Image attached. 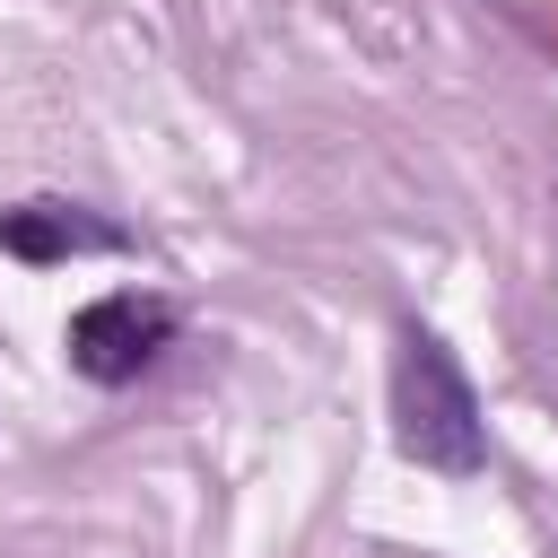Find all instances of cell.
Returning a JSON list of instances; mask_svg holds the SVG:
<instances>
[{
    "mask_svg": "<svg viewBox=\"0 0 558 558\" xmlns=\"http://www.w3.org/2000/svg\"><path fill=\"white\" fill-rule=\"evenodd\" d=\"M131 235L113 227V218H96L87 201H17V209H0V253H17V262H35V270H52V262H78V253H122Z\"/></svg>",
    "mask_w": 558,
    "mask_h": 558,
    "instance_id": "obj_3",
    "label": "cell"
},
{
    "mask_svg": "<svg viewBox=\"0 0 558 558\" xmlns=\"http://www.w3.org/2000/svg\"><path fill=\"white\" fill-rule=\"evenodd\" d=\"M392 445L418 471H445V480H471L488 462V410H480L462 357L427 323L392 331Z\"/></svg>",
    "mask_w": 558,
    "mask_h": 558,
    "instance_id": "obj_1",
    "label": "cell"
},
{
    "mask_svg": "<svg viewBox=\"0 0 558 558\" xmlns=\"http://www.w3.org/2000/svg\"><path fill=\"white\" fill-rule=\"evenodd\" d=\"M61 349H70V366H78L87 384L122 392V384H140V375L174 349V305H166L157 288H113V296H96V305L70 314Z\"/></svg>",
    "mask_w": 558,
    "mask_h": 558,
    "instance_id": "obj_2",
    "label": "cell"
}]
</instances>
